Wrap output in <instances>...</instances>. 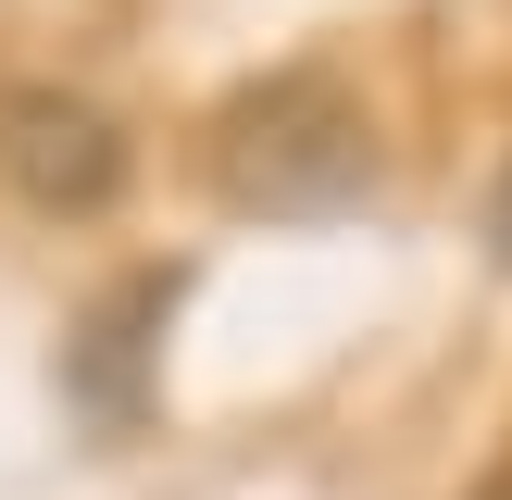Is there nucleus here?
Masks as SVG:
<instances>
[{
  "label": "nucleus",
  "instance_id": "nucleus-3",
  "mask_svg": "<svg viewBox=\"0 0 512 500\" xmlns=\"http://www.w3.org/2000/svg\"><path fill=\"white\" fill-rule=\"evenodd\" d=\"M163 313H175V275L163 263H138V275H113L100 288V313L75 325V350H63V388H75V413L88 425H138L150 413V338H163Z\"/></svg>",
  "mask_w": 512,
  "mask_h": 500
},
{
  "label": "nucleus",
  "instance_id": "nucleus-4",
  "mask_svg": "<svg viewBox=\"0 0 512 500\" xmlns=\"http://www.w3.org/2000/svg\"><path fill=\"white\" fill-rule=\"evenodd\" d=\"M488 250L512 263V163H500V188H488Z\"/></svg>",
  "mask_w": 512,
  "mask_h": 500
},
{
  "label": "nucleus",
  "instance_id": "nucleus-2",
  "mask_svg": "<svg viewBox=\"0 0 512 500\" xmlns=\"http://www.w3.org/2000/svg\"><path fill=\"white\" fill-rule=\"evenodd\" d=\"M125 175H138V150H125V125L100 113L88 88H50V75H13L0 88V188L25 200V213H113Z\"/></svg>",
  "mask_w": 512,
  "mask_h": 500
},
{
  "label": "nucleus",
  "instance_id": "nucleus-5",
  "mask_svg": "<svg viewBox=\"0 0 512 500\" xmlns=\"http://www.w3.org/2000/svg\"><path fill=\"white\" fill-rule=\"evenodd\" d=\"M475 500H512V463H500V475H488V488H475Z\"/></svg>",
  "mask_w": 512,
  "mask_h": 500
},
{
  "label": "nucleus",
  "instance_id": "nucleus-1",
  "mask_svg": "<svg viewBox=\"0 0 512 500\" xmlns=\"http://www.w3.org/2000/svg\"><path fill=\"white\" fill-rule=\"evenodd\" d=\"M213 188L263 225H325L375 188V113L338 63H288L213 113Z\"/></svg>",
  "mask_w": 512,
  "mask_h": 500
}]
</instances>
